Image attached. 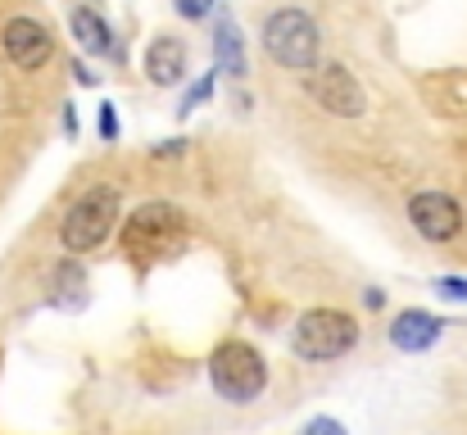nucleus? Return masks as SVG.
<instances>
[{
    "label": "nucleus",
    "mask_w": 467,
    "mask_h": 435,
    "mask_svg": "<svg viewBox=\"0 0 467 435\" xmlns=\"http://www.w3.org/2000/svg\"><path fill=\"white\" fill-rule=\"evenodd\" d=\"M209 386L227 404H254L268 390V358L245 340H223L209 358Z\"/></svg>",
    "instance_id": "nucleus-4"
},
{
    "label": "nucleus",
    "mask_w": 467,
    "mask_h": 435,
    "mask_svg": "<svg viewBox=\"0 0 467 435\" xmlns=\"http://www.w3.org/2000/svg\"><path fill=\"white\" fill-rule=\"evenodd\" d=\"M186 137H168V141H159L150 145V159H177V154H186Z\"/></svg>",
    "instance_id": "nucleus-19"
},
{
    "label": "nucleus",
    "mask_w": 467,
    "mask_h": 435,
    "mask_svg": "<svg viewBox=\"0 0 467 435\" xmlns=\"http://www.w3.org/2000/svg\"><path fill=\"white\" fill-rule=\"evenodd\" d=\"M218 78H223L218 68L200 73V78H195V82H191V87L182 91V100H177V109H172V114H177V119H191V114H195L200 105H209V100H213V87H218Z\"/></svg>",
    "instance_id": "nucleus-14"
},
{
    "label": "nucleus",
    "mask_w": 467,
    "mask_h": 435,
    "mask_svg": "<svg viewBox=\"0 0 467 435\" xmlns=\"http://www.w3.org/2000/svg\"><path fill=\"white\" fill-rule=\"evenodd\" d=\"M296 435H349V431H345V422H336V418H309Z\"/></svg>",
    "instance_id": "nucleus-18"
},
{
    "label": "nucleus",
    "mask_w": 467,
    "mask_h": 435,
    "mask_svg": "<svg viewBox=\"0 0 467 435\" xmlns=\"http://www.w3.org/2000/svg\"><path fill=\"white\" fill-rule=\"evenodd\" d=\"M68 73H73V82H78V87H100V73H96L91 64H78V59H73V64H68Z\"/></svg>",
    "instance_id": "nucleus-20"
},
{
    "label": "nucleus",
    "mask_w": 467,
    "mask_h": 435,
    "mask_svg": "<svg viewBox=\"0 0 467 435\" xmlns=\"http://www.w3.org/2000/svg\"><path fill=\"white\" fill-rule=\"evenodd\" d=\"M68 32L78 36V46L96 59H109V64H128V50H123V36L109 27V18L91 5H78L68 14Z\"/></svg>",
    "instance_id": "nucleus-10"
},
{
    "label": "nucleus",
    "mask_w": 467,
    "mask_h": 435,
    "mask_svg": "<svg viewBox=\"0 0 467 435\" xmlns=\"http://www.w3.org/2000/svg\"><path fill=\"white\" fill-rule=\"evenodd\" d=\"M358 345V322L340 308H309L291 331V349L305 363H336Z\"/></svg>",
    "instance_id": "nucleus-5"
},
{
    "label": "nucleus",
    "mask_w": 467,
    "mask_h": 435,
    "mask_svg": "<svg viewBox=\"0 0 467 435\" xmlns=\"http://www.w3.org/2000/svg\"><path fill=\"white\" fill-rule=\"evenodd\" d=\"M191 241V223H186V209L172 204V200H146L137 204L123 227H119V245L128 259L137 264H159V259H177Z\"/></svg>",
    "instance_id": "nucleus-1"
},
{
    "label": "nucleus",
    "mask_w": 467,
    "mask_h": 435,
    "mask_svg": "<svg viewBox=\"0 0 467 435\" xmlns=\"http://www.w3.org/2000/svg\"><path fill=\"white\" fill-rule=\"evenodd\" d=\"M264 50L277 68L286 73H309L313 64H322V27L313 23L309 9H296V5H282L268 14L264 23Z\"/></svg>",
    "instance_id": "nucleus-3"
},
{
    "label": "nucleus",
    "mask_w": 467,
    "mask_h": 435,
    "mask_svg": "<svg viewBox=\"0 0 467 435\" xmlns=\"http://www.w3.org/2000/svg\"><path fill=\"white\" fill-rule=\"evenodd\" d=\"M172 9H177V18H186V23H204V18H213L218 0H172Z\"/></svg>",
    "instance_id": "nucleus-16"
},
{
    "label": "nucleus",
    "mask_w": 467,
    "mask_h": 435,
    "mask_svg": "<svg viewBox=\"0 0 467 435\" xmlns=\"http://www.w3.org/2000/svg\"><path fill=\"white\" fill-rule=\"evenodd\" d=\"M119 218H123V200H119L114 186H91V191H82V195L68 204L64 223H59V245H64V254H91V250H100V245L114 236V227H123Z\"/></svg>",
    "instance_id": "nucleus-2"
},
{
    "label": "nucleus",
    "mask_w": 467,
    "mask_h": 435,
    "mask_svg": "<svg viewBox=\"0 0 467 435\" xmlns=\"http://www.w3.org/2000/svg\"><path fill=\"white\" fill-rule=\"evenodd\" d=\"M213 68L232 82H245L250 73V59H245V36H241V23L223 9L218 23H213Z\"/></svg>",
    "instance_id": "nucleus-12"
},
{
    "label": "nucleus",
    "mask_w": 467,
    "mask_h": 435,
    "mask_svg": "<svg viewBox=\"0 0 467 435\" xmlns=\"http://www.w3.org/2000/svg\"><path fill=\"white\" fill-rule=\"evenodd\" d=\"M91 282H87V268H82V259L78 254H68L64 264H55V273H50V304L55 308H64V313H78V308H87V295Z\"/></svg>",
    "instance_id": "nucleus-13"
},
{
    "label": "nucleus",
    "mask_w": 467,
    "mask_h": 435,
    "mask_svg": "<svg viewBox=\"0 0 467 435\" xmlns=\"http://www.w3.org/2000/svg\"><path fill=\"white\" fill-rule=\"evenodd\" d=\"M59 128H64V137H68V141H78V132H82V123H78V105H73V100L64 105V119H59Z\"/></svg>",
    "instance_id": "nucleus-21"
},
{
    "label": "nucleus",
    "mask_w": 467,
    "mask_h": 435,
    "mask_svg": "<svg viewBox=\"0 0 467 435\" xmlns=\"http://www.w3.org/2000/svg\"><path fill=\"white\" fill-rule=\"evenodd\" d=\"M305 91H309V100L317 109H327L336 119H358L368 109V96H363L358 78L345 64H336V59L313 64L309 73H305Z\"/></svg>",
    "instance_id": "nucleus-6"
},
{
    "label": "nucleus",
    "mask_w": 467,
    "mask_h": 435,
    "mask_svg": "<svg viewBox=\"0 0 467 435\" xmlns=\"http://www.w3.org/2000/svg\"><path fill=\"white\" fill-rule=\"evenodd\" d=\"M141 68H146V82H150V87L172 91V87H182L186 73H191V46H186L182 36H172V32H159V36H150V46H146V55H141Z\"/></svg>",
    "instance_id": "nucleus-9"
},
{
    "label": "nucleus",
    "mask_w": 467,
    "mask_h": 435,
    "mask_svg": "<svg viewBox=\"0 0 467 435\" xmlns=\"http://www.w3.org/2000/svg\"><path fill=\"white\" fill-rule=\"evenodd\" d=\"M96 132H100V141L105 145L123 141V114H119L114 100H100V105H96Z\"/></svg>",
    "instance_id": "nucleus-15"
},
{
    "label": "nucleus",
    "mask_w": 467,
    "mask_h": 435,
    "mask_svg": "<svg viewBox=\"0 0 467 435\" xmlns=\"http://www.w3.org/2000/svg\"><path fill=\"white\" fill-rule=\"evenodd\" d=\"M436 295L454 299V304H467V277H436Z\"/></svg>",
    "instance_id": "nucleus-17"
},
{
    "label": "nucleus",
    "mask_w": 467,
    "mask_h": 435,
    "mask_svg": "<svg viewBox=\"0 0 467 435\" xmlns=\"http://www.w3.org/2000/svg\"><path fill=\"white\" fill-rule=\"evenodd\" d=\"M0 55H5L14 68L32 73V68L50 64V55H55V36H50V27H46L41 18L14 14V18L0 27Z\"/></svg>",
    "instance_id": "nucleus-8"
},
{
    "label": "nucleus",
    "mask_w": 467,
    "mask_h": 435,
    "mask_svg": "<svg viewBox=\"0 0 467 435\" xmlns=\"http://www.w3.org/2000/svg\"><path fill=\"white\" fill-rule=\"evenodd\" d=\"M386 336H390V345H395L400 354H427V349L441 345L445 317H436V313H427V308H404V313L390 317Z\"/></svg>",
    "instance_id": "nucleus-11"
},
{
    "label": "nucleus",
    "mask_w": 467,
    "mask_h": 435,
    "mask_svg": "<svg viewBox=\"0 0 467 435\" xmlns=\"http://www.w3.org/2000/svg\"><path fill=\"white\" fill-rule=\"evenodd\" d=\"M363 304H368L372 313H377V308H386V290H381V286H368V290H363Z\"/></svg>",
    "instance_id": "nucleus-22"
},
{
    "label": "nucleus",
    "mask_w": 467,
    "mask_h": 435,
    "mask_svg": "<svg viewBox=\"0 0 467 435\" xmlns=\"http://www.w3.org/2000/svg\"><path fill=\"white\" fill-rule=\"evenodd\" d=\"M463 204L450 195V191H418L409 200V227L431 241V245H450L459 232H463Z\"/></svg>",
    "instance_id": "nucleus-7"
}]
</instances>
